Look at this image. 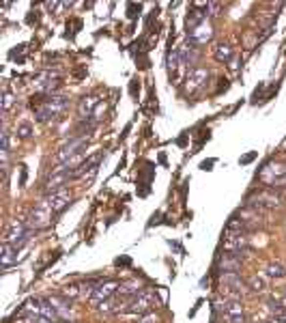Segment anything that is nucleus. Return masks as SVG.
Returning a JSON list of instances; mask_svg holds the SVG:
<instances>
[{
    "label": "nucleus",
    "instance_id": "obj_1",
    "mask_svg": "<svg viewBox=\"0 0 286 323\" xmlns=\"http://www.w3.org/2000/svg\"><path fill=\"white\" fill-rule=\"evenodd\" d=\"M52 209L47 207V203H45V198L37 205V207H32V211L30 215L26 218V222H28V226L32 231H41V229H45L47 224L52 222Z\"/></svg>",
    "mask_w": 286,
    "mask_h": 323
},
{
    "label": "nucleus",
    "instance_id": "obj_25",
    "mask_svg": "<svg viewBox=\"0 0 286 323\" xmlns=\"http://www.w3.org/2000/svg\"><path fill=\"white\" fill-rule=\"evenodd\" d=\"M263 89H265V84H258V86H256V91H254V95H252V101H258V97H261V93H263Z\"/></svg>",
    "mask_w": 286,
    "mask_h": 323
},
{
    "label": "nucleus",
    "instance_id": "obj_12",
    "mask_svg": "<svg viewBox=\"0 0 286 323\" xmlns=\"http://www.w3.org/2000/svg\"><path fill=\"white\" fill-rule=\"evenodd\" d=\"M213 58L218 63H228L230 58H233V47H230V43H226V41H218V43H215Z\"/></svg>",
    "mask_w": 286,
    "mask_h": 323
},
{
    "label": "nucleus",
    "instance_id": "obj_20",
    "mask_svg": "<svg viewBox=\"0 0 286 323\" xmlns=\"http://www.w3.org/2000/svg\"><path fill=\"white\" fill-rule=\"evenodd\" d=\"M138 323H157V317H155V312H147V315L140 317Z\"/></svg>",
    "mask_w": 286,
    "mask_h": 323
},
{
    "label": "nucleus",
    "instance_id": "obj_32",
    "mask_svg": "<svg viewBox=\"0 0 286 323\" xmlns=\"http://www.w3.org/2000/svg\"><path fill=\"white\" fill-rule=\"evenodd\" d=\"M284 295H286V289H284Z\"/></svg>",
    "mask_w": 286,
    "mask_h": 323
},
{
    "label": "nucleus",
    "instance_id": "obj_9",
    "mask_svg": "<svg viewBox=\"0 0 286 323\" xmlns=\"http://www.w3.org/2000/svg\"><path fill=\"white\" fill-rule=\"evenodd\" d=\"M207 78H209V69L207 67H192L190 71H187L185 82H187L190 89H200V86L207 82Z\"/></svg>",
    "mask_w": 286,
    "mask_h": 323
},
{
    "label": "nucleus",
    "instance_id": "obj_30",
    "mask_svg": "<svg viewBox=\"0 0 286 323\" xmlns=\"http://www.w3.org/2000/svg\"><path fill=\"white\" fill-rule=\"evenodd\" d=\"M273 187H286V175L282 177V179H280L278 183H276V185H273Z\"/></svg>",
    "mask_w": 286,
    "mask_h": 323
},
{
    "label": "nucleus",
    "instance_id": "obj_3",
    "mask_svg": "<svg viewBox=\"0 0 286 323\" xmlns=\"http://www.w3.org/2000/svg\"><path fill=\"white\" fill-rule=\"evenodd\" d=\"M211 39H213V26L209 24V22H202L200 26L187 30V43H192V46H196V47L207 46Z\"/></svg>",
    "mask_w": 286,
    "mask_h": 323
},
{
    "label": "nucleus",
    "instance_id": "obj_17",
    "mask_svg": "<svg viewBox=\"0 0 286 323\" xmlns=\"http://www.w3.org/2000/svg\"><path fill=\"white\" fill-rule=\"evenodd\" d=\"M247 287H250L254 293H261L263 289H265V280L258 278V276H252L250 280H247Z\"/></svg>",
    "mask_w": 286,
    "mask_h": 323
},
{
    "label": "nucleus",
    "instance_id": "obj_28",
    "mask_svg": "<svg viewBox=\"0 0 286 323\" xmlns=\"http://www.w3.org/2000/svg\"><path fill=\"white\" fill-rule=\"evenodd\" d=\"M22 168V177H20V185H24L26 183V166H20Z\"/></svg>",
    "mask_w": 286,
    "mask_h": 323
},
{
    "label": "nucleus",
    "instance_id": "obj_23",
    "mask_svg": "<svg viewBox=\"0 0 286 323\" xmlns=\"http://www.w3.org/2000/svg\"><path fill=\"white\" fill-rule=\"evenodd\" d=\"M220 9H222V4H220V2H209V11H211L209 15H220V13H218Z\"/></svg>",
    "mask_w": 286,
    "mask_h": 323
},
{
    "label": "nucleus",
    "instance_id": "obj_14",
    "mask_svg": "<svg viewBox=\"0 0 286 323\" xmlns=\"http://www.w3.org/2000/svg\"><path fill=\"white\" fill-rule=\"evenodd\" d=\"M267 276L271 278V280H282L286 276V267L282 265V263H269L267 265Z\"/></svg>",
    "mask_w": 286,
    "mask_h": 323
},
{
    "label": "nucleus",
    "instance_id": "obj_7",
    "mask_svg": "<svg viewBox=\"0 0 286 323\" xmlns=\"http://www.w3.org/2000/svg\"><path fill=\"white\" fill-rule=\"evenodd\" d=\"M215 269L218 274H228V272H239L241 269V256L233 254V252H222L218 254V261H215Z\"/></svg>",
    "mask_w": 286,
    "mask_h": 323
},
{
    "label": "nucleus",
    "instance_id": "obj_4",
    "mask_svg": "<svg viewBox=\"0 0 286 323\" xmlns=\"http://www.w3.org/2000/svg\"><path fill=\"white\" fill-rule=\"evenodd\" d=\"M284 196L278 192V187H267L256 194V201H252V205L256 207H282Z\"/></svg>",
    "mask_w": 286,
    "mask_h": 323
},
{
    "label": "nucleus",
    "instance_id": "obj_22",
    "mask_svg": "<svg viewBox=\"0 0 286 323\" xmlns=\"http://www.w3.org/2000/svg\"><path fill=\"white\" fill-rule=\"evenodd\" d=\"M256 155H258L256 151H252V153H247V155H243V158L239 160V164H250L252 160H256Z\"/></svg>",
    "mask_w": 286,
    "mask_h": 323
},
{
    "label": "nucleus",
    "instance_id": "obj_21",
    "mask_svg": "<svg viewBox=\"0 0 286 323\" xmlns=\"http://www.w3.org/2000/svg\"><path fill=\"white\" fill-rule=\"evenodd\" d=\"M28 321H30V323H54V321L45 319V317H39V315H30V317H28Z\"/></svg>",
    "mask_w": 286,
    "mask_h": 323
},
{
    "label": "nucleus",
    "instance_id": "obj_11",
    "mask_svg": "<svg viewBox=\"0 0 286 323\" xmlns=\"http://www.w3.org/2000/svg\"><path fill=\"white\" fill-rule=\"evenodd\" d=\"M101 101L97 99V95H88V97H82L78 104V115L82 118H90V115L95 112V106H99Z\"/></svg>",
    "mask_w": 286,
    "mask_h": 323
},
{
    "label": "nucleus",
    "instance_id": "obj_8",
    "mask_svg": "<svg viewBox=\"0 0 286 323\" xmlns=\"http://www.w3.org/2000/svg\"><path fill=\"white\" fill-rule=\"evenodd\" d=\"M47 300H50V301H52V306L56 308L58 319H61V321H69V319H71V321H73L75 312H73L71 301H69L67 298H61V295H50Z\"/></svg>",
    "mask_w": 286,
    "mask_h": 323
},
{
    "label": "nucleus",
    "instance_id": "obj_24",
    "mask_svg": "<svg viewBox=\"0 0 286 323\" xmlns=\"http://www.w3.org/2000/svg\"><path fill=\"white\" fill-rule=\"evenodd\" d=\"M129 263H132V258H129V256H121V258H116V261H114V265L116 267H125V265H129Z\"/></svg>",
    "mask_w": 286,
    "mask_h": 323
},
{
    "label": "nucleus",
    "instance_id": "obj_26",
    "mask_svg": "<svg viewBox=\"0 0 286 323\" xmlns=\"http://www.w3.org/2000/svg\"><path fill=\"white\" fill-rule=\"evenodd\" d=\"M273 321H276V323H286V308H284L282 312H278L276 319H273Z\"/></svg>",
    "mask_w": 286,
    "mask_h": 323
},
{
    "label": "nucleus",
    "instance_id": "obj_5",
    "mask_svg": "<svg viewBox=\"0 0 286 323\" xmlns=\"http://www.w3.org/2000/svg\"><path fill=\"white\" fill-rule=\"evenodd\" d=\"M118 287H121V284H118L116 278H104V282H101L99 287L95 289V293L90 295V301H93V304H101V301L110 300L118 291Z\"/></svg>",
    "mask_w": 286,
    "mask_h": 323
},
{
    "label": "nucleus",
    "instance_id": "obj_15",
    "mask_svg": "<svg viewBox=\"0 0 286 323\" xmlns=\"http://www.w3.org/2000/svg\"><path fill=\"white\" fill-rule=\"evenodd\" d=\"M18 136L22 138V140H28V138H32V125L28 121H22V123H18Z\"/></svg>",
    "mask_w": 286,
    "mask_h": 323
},
{
    "label": "nucleus",
    "instance_id": "obj_31",
    "mask_svg": "<svg viewBox=\"0 0 286 323\" xmlns=\"http://www.w3.org/2000/svg\"><path fill=\"white\" fill-rule=\"evenodd\" d=\"M58 323H73V321H58Z\"/></svg>",
    "mask_w": 286,
    "mask_h": 323
},
{
    "label": "nucleus",
    "instance_id": "obj_10",
    "mask_svg": "<svg viewBox=\"0 0 286 323\" xmlns=\"http://www.w3.org/2000/svg\"><path fill=\"white\" fill-rule=\"evenodd\" d=\"M116 293L125 300H133L142 293V284H140L138 280H125V282H121V287H118Z\"/></svg>",
    "mask_w": 286,
    "mask_h": 323
},
{
    "label": "nucleus",
    "instance_id": "obj_2",
    "mask_svg": "<svg viewBox=\"0 0 286 323\" xmlns=\"http://www.w3.org/2000/svg\"><path fill=\"white\" fill-rule=\"evenodd\" d=\"M157 304V300H155V295L151 293V291H142V293L138 295V298L129 300V304L125 306V312H132V315H147V312L153 310V306Z\"/></svg>",
    "mask_w": 286,
    "mask_h": 323
},
{
    "label": "nucleus",
    "instance_id": "obj_6",
    "mask_svg": "<svg viewBox=\"0 0 286 323\" xmlns=\"http://www.w3.org/2000/svg\"><path fill=\"white\" fill-rule=\"evenodd\" d=\"M45 203H47V207L52 209V213L56 215V213H63L65 209L71 205V194H69L67 190H58V192H52V194H47L45 196Z\"/></svg>",
    "mask_w": 286,
    "mask_h": 323
},
{
    "label": "nucleus",
    "instance_id": "obj_27",
    "mask_svg": "<svg viewBox=\"0 0 286 323\" xmlns=\"http://www.w3.org/2000/svg\"><path fill=\"white\" fill-rule=\"evenodd\" d=\"M213 164H215V160H207V162H202V164H200V168L202 170H211Z\"/></svg>",
    "mask_w": 286,
    "mask_h": 323
},
{
    "label": "nucleus",
    "instance_id": "obj_18",
    "mask_svg": "<svg viewBox=\"0 0 286 323\" xmlns=\"http://www.w3.org/2000/svg\"><path fill=\"white\" fill-rule=\"evenodd\" d=\"M140 11H142V7H140V4L129 2V4H127V18H129V20H136L138 15H140Z\"/></svg>",
    "mask_w": 286,
    "mask_h": 323
},
{
    "label": "nucleus",
    "instance_id": "obj_13",
    "mask_svg": "<svg viewBox=\"0 0 286 323\" xmlns=\"http://www.w3.org/2000/svg\"><path fill=\"white\" fill-rule=\"evenodd\" d=\"M13 263H18V250L11 244H2V269H9Z\"/></svg>",
    "mask_w": 286,
    "mask_h": 323
},
{
    "label": "nucleus",
    "instance_id": "obj_16",
    "mask_svg": "<svg viewBox=\"0 0 286 323\" xmlns=\"http://www.w3.org/2000/svg\"><path fill=\"white\" fill-rule=\"evenodd\" d=\"M13 104H15L13 93H11L9 89H4V93H2V112H4V115L11 110V106H13Z\"/></svg>",
    "mask_w": 286,
    "mask_h": 323
},
{
    "label": "nucleus",
    "instance_id": "obj_29",
    "mask_svg": "<svg viewBox=\"0 0 286 323\" xmlns=\"http://www.w3.org/2000/svg\"><path fill=\"white\" fill-rule=\"evenodd\" d=\"M185 142H187V134H183V136L176 140V144H179V147H185Z\"/></svg>",
    "mask_w": 286,
    "mask_h": 323
},
{
    "label": "nucleus",
    "instance_id": "obj_19",
    "mask_svg": "<svg viewBox=\"0 0 286 323\" xmlns=\"http://www.w3.org/2000/svg\"><path fill=\"white\" fill-rule=\"evenodd\" d=\"M138 93H140V80H138V78H133L132 82H129V95L136 97Z\"/></svg>",
    "mask_w": 286,
    "mask_h": 323
}]
</instances>
